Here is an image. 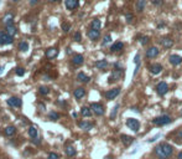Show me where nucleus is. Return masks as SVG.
Returning <instances> with one entry per match:
<instances>
[{
	"mask_svg": "<svg viewBox=\"0 0 182 159\" xmlns=\"http://www.w3.org/2000/svg\"><path fill=\"white\" fill-rule=\"evenodd\" d=\"M154 152H155V154L160 159H166L173 153V147L169 143H161L159 145H156Z\"/></svg>",
	"mask_w": 182,
	"mask_h": 159,
	"instance_id": "1",
	"label": "nucleus"
},
{
	"mask_svg": "<svg viewBox=\"0 0 182 159\" xmlns=\"http://www.w3.org/2000/svg\"><path fill=\"white\" fill-rule=\"evenodd\" d=\"M172 122V118L167 114H164V116H160V117H156L152 119V123L156 124V126H165V124H169Z\"/></svg>",
	"mask_w": 182,
	"mask_h": 159,
	"instance_id": "2",
	"label": "nucleus"
},
{
	"mask_svg": "<svg viewBox=\"0 0 182 159\" xmlns=\"http://www.w3.org/2000/svg\"><path fill=\"white\" fill-rule=\"evenodd\" d=\"M169 84H167L165 81H161V82H159L156 84V92L159 96H165L167 92H169Z\"/></svg>",
	"mask_w": 182,
	"mask_h": 159,
	"instance_id": "3",
	"label": "nucleus"
},
{
	"mask_svg": "<svg viewBox=\"0 0 182 159\" xmlns=\"http://www.w3.org/2000/svg\"><path fill=\"white\" fill-rule=\"evenodd\" d=\"M126 126H128V128H130L133 132H139L140 122L138 119H135V118H128V119H126Z\"/></svg>",
	"mask_w": 182,
	"mask_h": 159,
	"instance_id": "4",
	"label": "nucleus"
},
{
	"mask_svg": "<svg viewBox=\"0 0 182 159\" xmlns=\"http://www.w3.org/2000/svg\"><path fill=\"white\" fill-rule=\"evenodd\" d=\"M14 42L12 36H10L9 34L4 31H0V45H10Z\"/></svg>",
	"mask_w": 182,
	"mask_h": 159,
	"instance_id": "5",
	"label": "nucleus"
},
{
	"mask_svg": "<svg viewBox=\"0 0 182 159\" xmlns=\"http://www.w3.org/2000/svg\"><path fill=\"white\" fill-rule=\"evenodd\" d=\"M123 76H124L123 70H114L112 72V75L109 76V82H116V81L122 80Z\"/></svg>",
	"mask_w": 182,
	"mask_h": 159,
	"instance_id": "6",
	"label": "nucleus"
},
{
	"mask_svg": "<svg viewBox=\"0 0 182 159\" xmlns=\"http://www.w3.org/2000/svg\"><path fill=\"white\" fill-rule=\"evenodd\" d=\"M159 53H160V50L157 49L156 46H151L146 50L145 56L147 57V59H155V57L159 56Z\"/></svg>",
	"mask_w": 182,
	"mask_h": 159,
	"instance_id": "7",
	"label": "nucleus"
},
{
	"mask_svg": "<svg viewBox=\"0 0 182 159\" xmlns=\"http://www.w3.org/2000/svg\"><path fill=\"white\" fill-rule=\"evenodd\" d=\"M91 110L93 111L97 116H103V114H104V107H103L101 103H92Z\"/></svg>",
	"mask_w": 182,
	"mask_h": 159,
	"instance_id": "8",
	"label": "nucleus"
},
{
	"mask_svg": "<svg viewBox=\"0 0 182 159\" xmlns=\"http://www.w3.org/2000/svg\"><path fill=\"white\" fill-rule=\"evenodd\" d=\"M119 93H120V88H113V90H109L105 92V98L107 100H114L115 97H118L119 96Z\"/></svg>",
	"mask_w": 182,
	"mask_h": 159,
	"instance_id": "9",
	"label": "nucleus"
},
{
	"mask_svg": "<svg viewBox=\"0 0 182 159\" xmlns=\"http://www.w3.org/2000/svg\"><path fill=\"white\" fill-rule=\"evenodd\" d=\"M160 44H161V46H164L165 49H170V47H172L173 46V40L171 39V38H161L160 39Z\"/></svg>",
	"mask_w": 182,
	"mask_h": 159,
	"instance_id": "10",
	"label": "nucleus"
},
{
	"mask_svg": "<svg viewBox=\"0 0 182 159\" xmlns=\"http://www.w3.org/2000/svg\"><path fill=\"white\" fill-rule=\"evenodd\" d=\"M6 102L11 107H21V104H22V101L20 100L19 97H10Z\"/></svg>",
	"mask_w": 182,
	"mask_h": 159,
	"instance_id": "11",
	"label": "nucleus"
},
{
	"mask_svg": "<svg viewBox=\"0 0 182 159\" xmlns=\"http://www.w3.org/2000/svg\"><path fill=\"white\" fill-rule=\"evenodd\" d=\"M169 61H170V63L171 65H173V66H178V65H181L182 63V56H180V55H171L170 57H169Z\"/></svg>",
	"mask_w": 182,
	"mask_h": 159,
	"instance_id": "12",
	"label": "nucleus"
},
{
	"mask_svg": "<svg viewBox=\"0 0 182 159\" xmlns=\"http://www.w3.org/2000/svg\"><path fill=\"white\" fill-rule=\"evenodd\" d=\"M149 70L152 75H159L161 71H162V65L161 63H152V65H150Z\"/></svg>",
	"mask_w": 182,
	"mask_h": 159,
	"instance_id": "13",
	"label": "nucleus"
},
{
	"mask_svg": "<svg viewBox=\"0 0 182 159\" xmlns=\"http://www.w3.org/2000/svg\"><path fill=\"white\" fill-rule=\"evenodd\" d=\"M64 5L68 10H74L78 8V0H64Z\"/></svg>",
	"mask_w": 182,
	"mask_h": 159,
	"instance_id": "14",
	"label": "nucleus"
},
{
	"mask_svg": "<svg viewBox=\"0 0 182 159\" xmlns=\"http://www.w3.org/2000/svg\"><path fill=\"white\" fill-rule=\"evenodd\" d=\"M84 94H85V90L83 88V87H78V88H76V90L73 91V96H74L77 100L83 98Z\"/></svg>",
	"mask_w": 182,
	"mask_h": 159,
	"instance_id": "15",
	"label": "nucleus"
},
{
	"mask_svg": "<svg viewBox=\"0 0 182 159\" xmlns=\"http://www.w3.org/2000/svg\"><path fill=\"white\" fill-rule=\"evenodd\" d=\"M72 62H73V65H76V66H80L84 62V57L80 55V53H77V55H74L72 57Z\"/></svg>",
	"mask_w": 182,
	"mask_h": 159,
	"instance_id": "16",
	"label": "nucleus"
},
{
	"mask_svg": "<svg viewBox=\"0 0 182 159\" xmlns=\"http://www.w3.org/2000/svg\"><path fill=\"white\" fill-rule=\"evenodd\" d=\"M57 55H58V50L56 49V47H51V49H49L46 51V57L47 59H50V60L55 59Z\"/></svg>",
	"mask_w": 182,
	"mask_h": 159,
	"instance_id": "17",
	"label": "nucleus"
},
{
	"mask_svg": "<svg viewBox=\"0 0 182 159\" xmlns=\"http://www.w3.org/2000/svg\"><path fill=\"white\" fill-rule=\"evenodd\" d=\"M88 38L91 39V40H97V39H99V36H101V32H99V30H94V29H91L88 31Z\"/></svg>",
	"mask_w": 182,
	"mask_h": 159,
	"instance_id": "18",
	"label": "nucleus"
},
{
	"mask_svg": "<svg viewBox=\"0 0 182 159\" xmlns=\"http://www.w3.org/2000/svg\"><path fill=\"white\" fill-rule=\"evenodd\" d=\"M123 47H124V44H123L122 41H116V42H114V44L112 45V47H110V51H112V52L122 51Z\"/></svg>",
	"mask_w": 182,
	"mask_h": 159,
	"instance_id": "19",
	"label": "nucleus"
},
{
	"mask_svg": "<svg viewBox=\"0 0 182 159\" xmlns=\"http://www.w3.org/2000/svg\"><path fill=\"white\" fill-rule=\"evenodd\" d=\"M120 139H122L123 144L125 145V147H128V145H130L134 142V138L130 137V136H126V134H122V137H120Z\"/></svg>",
	"mask_w": 182,
	"mask_h": 159,
	"instance_id": "20",
	"label": "nucleus"
},
{
	"mask_svg": "<svg viewBox=\"0 0 182 159\" xmlns=\"http://www.w3.org/2000/svg\"><path fill=\"white\" fill-rule=\"evenodd\" d=\"M12 20H14V15L11 14V13H8V14L3 18V24H5V26L12 25Z\"/></svg>",
	"mask_w": 182,
	"mask_h": 159,
	"instance_id": "21",
	"label": "nucleus"
},
{
	"mask_svg": "<svg viewBox=\"0 0 182 159\" xmlns=\"http://www.w3.org/2000/svg\"><path fill=\"white\" fill-rule=\"evenodd\" d=\"M5 32L6 34H9L10 36H15L16 35V32H18V30H16V28L14 26V24L12 25H8V26H5Z\"/></svg>",
	"mask_w": 182,
	"mask_h": 159,
	"instance_id": "22",
	"label": "nucleus"
},
{
	"mask_svg": "<svg viewBox=\"0 0 182 159\" xmlns=\"http://www.w3.org/2000/svg\"><path fill=\"white\" fill-rule=\"evenodd\" d=\"M145 5H146V0H138L136 1V5H135V10L138 13H141L144 9H145Z\"/></svg>",
	"mask_w": 182,
	"mask_h": 159,
	"instance_id": "23",
	"label": "nucleus"
},
{
	"mask_svg": "<svg viewBox=\"0 0 182 159\" xmlns=\"http://www.w3.org/2000/svg\"><path fill=\"white\" fill-rule=\"evenodd\" d=\"M4 133H5V136H8V137H11L14 136V134L16 133V128L14 127V126H8L4 129Z\"/></svg>",
	"mask_w": 182,
	"mask_h": 159,
	"instance_id": "24",
	"label": "nucleus"
},
{
	"mask_svg": "<svg viewBox=\"0 0 182 159\" xmlns=\"http://www.w3.org/2000/svg\"><path fill=\"white\" fill-rule=\"evenodd\" d=\"M77 80L81 81V82H83V83H88L89 80H91V77L87 76V75H85V73H83V72H80V73L77 75Z\"/></svg>",
	"mask_w": 182,
	"mask_h": 159,
	"instance_id": "25",
	"label": "nucleus"
},
{
	"mask_svg": "<svg viewBox=\"0 0 182 159\" xmlns=\"http://www.w3.org/2000/svg\"><path fill=\"white\" fill-rule=\"evenodd\" d=\"M80 128H82V129L84 131H91L92 128H93V123H91V122H80Z\"/></svg>",
	"mask_w": 182,
	"mask_h": 159,
	"instance_id": "26",
	"label": "nucleus"
},
{
	"mask_svg": "<svg viewBox=\"0 0 182 159\" xmlns=\"http://www.w3.org/2000/svg\"><path fill=\"white\" fill-rule=\"evenodd\" d=\"M107 66H108V61L107 60H98L97 62H95V67L99 69V70L107 69Z\"/></svg>",
	"mask_w": 182,
	"mask_h": 159,
	"instance_id": "27",
	"label": "nucleus"
},
{
	"mask_svg": "<svg viewBox=\"0 0 182 159\" xmlns=\"http://www.w3.org/2000/svg\"><path fill=\"white\" fill-rule=\"evenodd\" d=\"M91 28L94 29V30H101V28H102L101 20L99 19H93L92 20V22H91Z\"/></svg>",
	"mask_w": 182,
	"mask_h": 159,
	"instance_id": "28",
	"label": "nucleus"
},
{
	"mask_svg": "<svg viewBox=\"0 0 182 159\" xmlns=\"http://www.w3.org/2000/svg\"><path fill=\"white\" fill-rule=\"evenodd\" d=\"M64 152H66V155L67 157H74L76 153H77V150L74 149L72 145H67L66 149H64Z\"/></svg>",
	"mask_w": 182,
	"mask_h": 159,
	"instance_id": "29",
	"label": "nucleus"
},
{
	"mask_svg": "<svg viewBox=\"0 0 182 159\" xmlns=\"http://www.w3.org/2000/svg\"><path fill=\"white\" fill-rule=\"evenodd\" d=\"M81 113H82V116H83V117H91V116H92L91 107H82Z\"/></svg>",
	"mask_w": 182,
	"mask_h": 159,
	"instance_id": "30",
	"label": "nucleus"
},
{
	"mask_svg": "<svg viewBox=\"0 0 182 159\" xmlns=\"http://www.w3.org/2000/svg\"><path fill=\"white\" fill-rule=\"evenodd\" d=\"M29 136L31 137L32 139H34V138H36V137H37V128H36V127L31 126V127L29 128Z\"/></svg>",
	"mask_w": 182,
	"mask_h": 159,
	"instance_id": "31",
	"label": "nucleus"
},
{
	"mask_svg": "<svg viewBox=\"0 0 182 159\" xmlns=\"http://www.w3.org/2000/svg\"><path fill=\"white\" fill-rule=\"evenodd\" d=\"M19 50L20 51H22V52H25L29 50V44H27L26 41H21L19 44Z\"/></svg>",
	"mask_w": 182,
	"mask_h": 159,
	"instance_id": "32",
	"label": "nucleus"
},
{
	"mask_svg": "<svg viewBox=\"0 0 182 159\" xmlns=\"http://www.w3.org/2000/svg\"><path fill=\"white\" fill-rule=\"evenodd\" d=\"M39 93H40V94H49V93H50V88H49V87L41 86L40 88H39Z\"/></svg>",
	"mask_w": 182,
	"mask_h": 159,
	"instance_id": "33",
	"label": "nucleus"
},
{
	"mask_svg": "<svg viewBox=\"0 0 182 159\" xmlns=\"http://www.w3.org/2000/svg\"><path fill=\"white\" fill-rule=\"evenodd\" d=\"M49 118L52 121H57L58 118H60V114H58L57 112H50L49 113Z\"/></svg>",
	"mask_w": 182,
	"mask_h": 159,
	"instance_id": "34",
	"label": "nucleus"
},
{
	"mask_svg": "<svg viewBox=\"0 0 182 159\" xmlns=\"http://www.w3.org/2000/svg\"><path fill=\"white\" fill-rule=\"evenodd\" d=\"M109 42H112V36H110V35H107V36H104V39H103V42H102V45H103V46H105V45H108Z\"/></svg>",
	"mask_w": 182,
	"mask_h": 159,
	"instance_id": "35",
	"label": "nucleus"
},
{
	"mask_svg": "<svg viewBox=\"0 0 182 159\" xmlns=\"http://www.w3.org/2000/svg\"><path fill=\"white\" fill-rule=\"evenodd\" d=\"M150 41V38L149 36H143L141 39H140V44H141V45H146L147 42Z\"/></svg>",
	"mask_w": 182,
	"mask_h": 159,
	"instance_id": "36",
	"label": "nucleus"
},
{
	"mask_svg": "<svg viewBox=\"0 0 182 159\" xmlns=\"http://www.w3.org/2000/svg\"><path fill=\"white\" fill-rule=\"evenodd\" d=\"M70 29H71V25H70V24H67V22H63V24H62L63 32H68V31H70Z\"/></svg>",
	"mask_w": 182,
	"mask_h": 159,
	"instance_id": "37",
	"label": "nucleus"
},
{
	"mask_svg": "<svg viewBox=\"0 0 182 159\" xmlns=\"http://www.w3.org/2000/svg\"><path fill=\"white\" fill-rule=\"evenodd\" d=\"M118 110H119V104H116V106L114 107V110H113V112H112V114H110V118H112V119H114V118H115V116H116V113H118Z\"/></svg>",
	"mask_w": 182,
	"mask_h": 159,
	"instance_id": "38",
	"label": "nucleus"
},
{
	"mask_svg": "<svg viewBox=\"0 0 182 159\" xmlns=\"http://www.w3.org/2000/svg\"><path fill=\"white\" fill-rule=\"evenodd\" d=\"M16 75L18 76H24L25 75V70H24L22 67H18V69H16Z\"/></svg>",
	"mask_w": 182,
	"mask_h": 159,
	"instance_id": "39",
	"label": "nucleus"
},
{
	"mask_svg": "<svg viewBox=\"0 0 182 159\" xmlns=\"http://www.w3.org/2000/svg\"><path fill=\"white\" fill-rule=\"evenodd\" d=\"M73 39L76 40V41H81V32H76L74 34V36H73Z\"/></svg>",
	"mask_w": 182,
	"mask_h": 159,
	"instance_id": "40",
	"label": "nucleus"
},
{
	"mask_svg": "<svg viewBox=\"0 0 182 159\" xmlns=\"http://www.w3.org/2000/svg\"><path fill=\"white\" fill-rule=\"evenodd\" d=\"M125 18H126V21H128V22H131L133 19H134V16H133V14H126Z\"/></svg>",
	"mask_w": 182,
	"mask_h": 159,
	"instance_id": "41",
	"label": "nucleus"
},
{
	"mask_svg": "<svg viewBox=\"0 0 182 159\" xmlns=\"http://www.w3.org/2000/svg\"><path fill=\"white\" fill-rule=\"evenodd\" d=\"M151 3H152L154 5H157V6H159V5L162 4V0H151Z\"/></svg>",
	"mask_w": 182,
	"mask_h": 159,
	"instance_id": "42",
	"label": "nucleus"
},
{
	"mask_svg": "<svg viewBox=\"0 0 182 159\" xmlns=\"http://www.w3.org/2000/svg\"><path fill=\"white\" fill-rule=\"evenodd\" d=\"M49 159H58V155L56 153H50L49 154Z\"/></svg>",
	"mask_w": 182,
	"mask_h": 159,
	"instance_id": "43",
	"label": "nucleus"
},
{
	"mask_svg": "<svg viewBox=\"0 0 182 159\" xmlns=\"http://www.w3.org/2000/svg\"><path fill=\"white\" fill-rule=\"evenodd\" d=\"M114 67H115V69H118V70H123V66L120 65V63H118V62L114 63Z\"/></svg>",
	"mask_w": 182,
	"mask_h": 159,
	"instance_id": "44",
	"label": "nucleus"
},
{
	"mask_svg": "<svg viewBox=\"0 0 182 159\" xmlns=\"http://www.w3.org/2000/svg\"><path fill=\"white\" fill-rule=\"evenodd\" d=\"M140 55H139V53H138V55H136L135 56V60H134V61H135V63H140Z\"/></svg>",
	"mask_w": 182,
	"mask_h": 159,
	"instance_id": "45",
	"label": "nucleus"
},
{
	"mask_svg": "<svg viewBox=\"0 0 182 159\" xmlns=\"http://www.w3.org/2000/svg\"><path fill=\"white\" fill-rule=\"evenodd\" d=\"M34 143H35V144H40V138L39 137H36V138H34Z\"/></svg>",
	"mask_w": 182,
	"mask_h": 159,
	"instance_id": "46",
	"label": "nucleus"
},
{
	"mask_svg": "<svg viewBox=\"0 0 182 159\" xmlns=\"http://www.w3.org/2000/svg\"><path fill=\"white\" fill-rule=\"evenodd\" d=\"M37 1H39V0H30V4L35 5V4H37Z\"/></svg>",
	"mask_w": 182,
	"mask_h": 159,
	"instance_id": "47",
	"label": "nucleus"
},
{
	"mask_svg": "<svg viewBox=\"0 0 182 159\" xmlns=\"http://www.w3.org/2000/svg\"><path fill=\"white\" fill-rule=\"evenodd\" d=\"M178 137H180V138H182V129H180V131H178Z\"/></svg>",
	"mask_w": 182,
	"mask_h": 159,
	"instance_id": "48",
	"label": "nucleus"
},
{
	"mask_svg": "<svg viewBox=\"0 0 182 159\" xmlns=\"http://www.w3.org/2000/svg\"><path fill=\"white\" fill-rule=\"evenodd\" d=\"M177 158H178V159H182V152H180V153H178V155H177Z\"/></svg>",
	"mask_w": 182,
	"mask_h": 159,
	"instance_id": "49",
	"label": "nucleus"
},
{
	"mask_svg": "<svg viewBox=\"0 0 182 159\" xmlns=\"http://www.w3.org/2000/svg\"><path fill=\"white\" fill-rule=\"evenodd\" d=\"M61 0H50V3H60Z\"/></svg>",
	"mask_w": 182,
	"mask_h": 159,
	"instance_id": "50",
	"label": "nucleus"
},
{
	"mask_svg": "<svg viewBox=\"0 0 182 159\" xmlns=\"http://www.w3.org/2000/svg\"><path fill=\"white\" fill-rule=\"evenodd\" d=\"M12 1H14V3H18V1H19V0H12Z\"/></svg>",
	"mask_w": 182,
	"mask_h": 159,
	"instance_id": "51",
	"label": "nucleus"
},
{
	"mask_svg": "<svg viewBox=\"0 0 182 159\" xmlns=\"http://www.w3.org/2000/svg\"><path fill=\"white\" fill-rule=\"evenodd\" d=\"M1 70H3V67H0V73H1Z\"/></svg>",
	"mask_w": 182,
	"mask_h": 159,
	"instance_id": "52",
	"label": "nucleus"
},
{
	"mask_svg": "<svg viewBox=\"0 0 182 159\" xmlns=\"http://www.w3.org/2000/svg\"><path fill=\"white\" fill-rule=\"evenodd\" d=\"M181 116H182V110H181Z\"/></svg>",
	"mask_w": 182,
	"mask_h": 159,
	"instance_id": "53",
	"label": "nucleus"
}]
</instances>
